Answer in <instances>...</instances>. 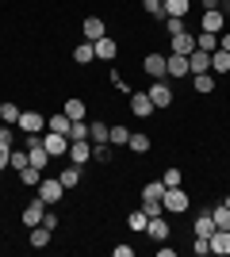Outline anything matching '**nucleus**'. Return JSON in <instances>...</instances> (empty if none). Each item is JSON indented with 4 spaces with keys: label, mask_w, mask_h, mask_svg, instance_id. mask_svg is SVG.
I'll return each instance as SVG.
<instances>
[{
    "label": "nucleus",
    "mask_w": 230,
    "mask_h": 257,
    "mask_svg": "<svg viewBox=\"0 0 230 257\" xmlns=\"http://www.w3.org/2000/svg\"><path fill=\"white\" fill-rule=\"evenodd\" d=\"M192 88H196V92H215V77L211 73H192Z\"/></svg>",
    "instance_id": "b1692460"
},
{
    "label": "nucleus",
    "mask_w": 230,
    "mask_h": 257,
    "mask_svg": "<svg viewBox=\"0 0 230 257\" xmlns=\"http://www.w3.org/2000/svg\"><path fill=\"white\" fill-rule=\"evenodd\" d=\"M215 230H219V226H215V219H211V211L196 215V223H192V234H196V238H211V234H215Z\"/></svg>",
    "instance_id": "4468645a"
},
{
    "label": "nucleus",
    "mask_w": 230,
    "mask_h": 257,
    "mask_svg": "<svg viewBox=\"0 0 230 257\" xmlns=\"http://www.w3.org/2000/svg\"><path fill=\"white\" fill-rule=\"evenodd\" d=\"M192 50H196V35H192V31L173 35V54H192Z\"/></svg>",
    "instance_id": "dca6fc26"
},
{
    "label": "nucleus",
    "mask_w": 230,
    "mask_h": 257,
    "mask_svg": "<svg viewBox=\"0 0 230 257\" xmlns=\"http://www.w3.org/2000/svg\"><path fill=\"white\" fill-rule=\"evenodd\" d=\"M92 158L96 161H111L115 158V146H111V142H92Z\"/></svg>",
    "instance_id": "2f4dec72"
},
{
    "label": "nucleus",
    "mask_w": 230,
    "mask_h": 257,
    "mask_svg": "<svg viewBox=\"0 0 230 257\" xmlns=\"http://www.w3.org/2000/svg\"><path fill=\"white\" fill-rule=\"evenodd\" d=\"M157 107H153V100L146 96V92H131V115L134 119H150Z\"/></svg>",
    "instance_id": "39448f33"
},
{
    "label": "nucleus",
    "mask_w": 230,
    "mask_h": 257,
    "mask_svg": "<svg viewBox=\"0 0 230 257\" xmlns=\"http://www.w3.org/2000/svg\"><path fill=\"white\" fill-rule=\"evenodd\" d=\"M46 127L50 131H58V135H69V127H73V119L62 111V115H54V119H46Z\"/></svg>",
    "instance_id": "cd10ccee"
},
{
    "label": "nucleus",
    "mask_w": 230,
    "mask_h": 257,
    "mask_svg": "<svg viewBox=\"0 0 230 257\" xmlns=\"http://www.w3.org/2000/svg\"><path fill=\"white\" fill-rule=\"evenodd\" d=\"M16 127H20L23 135H39V131L46 127V119L39 115V111H20V123H16Z\"/></svg>",
    "instance_id": "6e6552de"
},
{
    "label": "nucleus",
    "mask_w": 230,
    "mask_h": 257,
    "mask_svg": "<svg viewBox=\"0 0 230 257\" xmlns=\"http://www.w3.org/2000/svg\"><path fill=\"white\" fill-rule=\"evenodd\" d=\"M73 165H85L88 158H92V142L88 139H81V142H69V154H66Z\"/></svg>",
    "instance_id": "9d476101"
},
{
    "label": "nucleus",
    "mask_w": 230,
    "mask_h": 257,
    "mask_svg": "<svg viewBox=\"0 0 230 257\" xmlns=\"http://www.w3.org/2000/svg\"><path fill=\"white\" fill-rule=\"evenodd\" d=\"M62 111H66V115H69V119H73V123H77V119H85V100H77V96H69V100H66V107H62Z\"/></svg>",
    "instance_id": "bb28decb"
},
{
    "label": "nucleus",
    "mask_w": 230,
    "mask_h": 257,
    "mask_svg": "<svg viewBox=\"0 0 230 257\" xmlns=\"http://www.w3.org/2000/svg\"><path fill=\"white\" fill-rule=\"evenodd\" d=\"M161 181H165V188H176V184L184 181V177H180V169L173 165V169H165V173H161Z\"/></svg>",
    "instance_id": "58836bf2"
},
{
    "label": "nucleus",
    "mask_w": 230,
    "mask_h": 257,
    "mask_svg": "<svg viewBox=\"0 0 230 257\" xmlns=\"http://www.w3.org/2000/svg\"><path fill=\"white\" fill-rule=\"evenodd\" d=\"M146 16H153V20H165V0H142Z\"/></svg>",
    "instance_id": "c9c22d12"
},
{
    "label": "nucleus",
    "mask_w": 230,
    "mask_h": 257,
    "mask_svg": "<svg viewBox=\"0 0 230 257\" xmlns=\"http://www.w3.org/2000/svg\"><path fill=\"white\" fill-rule=\"evenodd\" d=\"M8 154H12V146H0V173L8 169Z\"/></svg>",
    "instance_id": "49530a36"
},
{
    "label": "nucleus",
    "mask_w": 230,
    "mask_h": 257,
    "mask_svg": "<svg viewBox=\"0 0 230 257\" xmlns=\"http://www.w3.org/2000/svg\"><path fill=\"white\" fill-rule=\"evenodd\" d=\"M81 139H88V123L85 119H77L73 127H69V142H81Z\"/></svg>",
    "instance_id": "4c0bfd02"
},
{
    "label": "nucleus",
    "mask_w": 230,
    "mask_h": 257,
    "mask_svg": "<svg viewBox=\"0 0 230 257\" xmlns=\"http://www.w3.org/2000/svg\"><path fill=\"white\" fill-rule=\"evenodd\" d=\"M211 8H222V0H203V12H211Z\"/></svg>",
    "instance_id": "8fccbe9b"
},
{
    "label": "nucleus",
    "mask_w": 230,
    "mask_h": 257,
    "mask_svg": "<svg viewBox=\"0 0 230 257\" xmlns=\"http://www.w3.org/2000/svg\"><path fill=\"white\" fill-rule=\"evenodd\" d=\"M211 69H215V73H230V50H215L211 54Z\"/></svg>",
    "instance_id": "a878e982"
},
{
    "label": "nucleus",
    "mask_w": 230,
    "mask_h": 257,
    "mask_svg": "<svg viewBox=\"0 0 230 257\" xmlns=\"http://www.w3.org/2000/svg\"><path fill=\"white\" fill-rule=\"evenodd\" d=\"M188 4H192V0H165V20H169V16L184 20V16H188Z\"/></svg>",
    "instance_id": "412c9836"
},
{
    "label": "nucleus",
    "mask_w": 230,
    "mask_h": 257,
    "mask_svg": "<svg viewBox=\"0 0 230 257\" xmlns=\"http://www.w3.org/2000/svg\"><path fill=\"white\" fill-rule=\"evenodd\" d=\"M222 204H226V207H230V196H226V200H222Z\"/></svg>",
    "instance_id": "3c124183"
},
{
    "label": "nucleus",
    "mask_w": 230,
    "mask_h": 257,
    "mask_svg": "<svg viewBox=\"0 0 230 257\" xmlns=\"http://www.w3.org/2000/svg\"><path fill=\"white\" fill-rule=\"evenodd\" d=\"M134 154H150V135H134L131 131V142H127Z\"/></svg>",
    "instance_id": "72a5a7b5"
},
{
    "label": "nucleus",
    "mask_w": 230,
    "mask_h": 257,
    "mask_svg": "<svg viewBox=\"0 0 230 257\" xmlns=\"http://www.w3.org/2000/svg\"><path fill=\"white\" fill-rule=\"evenodd\" d=\"M111 127L108 123H88V142H108Z\"/></svg>",
    "instance_id": "c85d7f7f"
},
{
    "label": "nucleus",
    "mask_w": 230,
    "mask_h": 257,
    "mask_svg": "<svg viewBox=\"0 0 230 257\" xmlns=\"http://www.w3.org/2000/svg\"><path fill=\"white\" fill-rule=\"evenodd\" d=\"M115 257H134V246H115Z\"/></svg>",
    "instance_id": "de8ad7c7"
},
{
    "label": "nucleus",
    "mask_w": 230,
    "mask_h": 257,
    "mask_svg": "<svg viewBox=\"0 0 230 257\" xmlns=\"http://www.w3.org/2000/svg\"><path fill=\"white\" fill-rule=\"evenodd\" d=\"M0 123H20V107L16 104H0Z\"/></svg>",
    "instance_id": "e433bc0d"
},
{
    "label": "nucleus",
    "mask_w": 230,
    "mask_h": 257,
    "mask_svg": "<svg viewBox=\"0 0 230 257\" xmlns=\"http://www.w3.org/2000/svg\"><path fill=\"white\" fill-rule=\"evenodd\" d=\"M165 23V31H169V35H180V31H188V27H184V20H176V16H169V20H161Z\"/></svg>",
    "instance_id": "a19ab883"
},
{
    "label": "nucleus",
    "mask_w": 230,
    "mask_h": 257,
    "mask_svg": "<svg viewBox=\"0 0 230 257\" xmlns=\"http://www.w3.org/2000/svg\"><path fill=\"white\" fill-rule=\"evenodd\" d=\"M104 35H108L104 20H100V16H85V43H96V39H104Z\"/></svg>",
    "instance_id": "f8f14e48"
},
{
    "label": "nucleus",
    "mask_w": 230,
    "mask_h": 257,
    "mask_svg": "<svg viewBox=\"0 0 230 257\" xmlns=\"http://www.w3.org/2000/svg\"><path fill=\"white\" fill-rule=\"evenodd\" d=\"M39 181H43V169H35V165L20 169V184H27V188H39Z\"/></svg>",
    "instance_id": "393cba45"
},
{
    "label": "nucleus",
    "mask_w": 230,
    "mask_h": 257,
    "mask_svg": "<svg viewBox=\"0 0 230 257\" xmlns=\"http://www.w3.org/2000/svg\"><path fill=\"white\" fill-rule=\"evenodd\" d=\"M58 181L66 184V192H69V188H77V184H81V165H73V161H69L66 169L58 173Z\"/></svg>",
    "instance_id": "a211bd4d"
},
{
    "label": "nucleus",
    "mask_w": 230,
    "mask_h": 257,
    "mask_svg": "<svg viewBox=\"0 0 230 257\" xmlns=\"http://www.w3.org/2000/svg\"><path fill=\"white\" fill-rule=\"evenodd\" d=\"M27 165H31V161H27V150H16V146H12V154H8V169H27Z\"/></svg>",
    "instance_id": "7c9ffc66"
},
{
    "label": "nucleus",
    "mask_w": 230,
    "mask_h": 257,
    "mask_svg": "<svg viewBox=\"0 0 230 257\" xmlns=\"http://www.w3.org/2000/svg\"><path fill=\"white\" fill-rule=\"evenodd\" d=\"M211 219H215V226H219V230H230V207H226V204L215 207V211H211Z\"/></svg>",
    "instance_id": "473e14b6"
},
{
    "label": "nucleus",
    "mask_w": 230,
    "mask_h": 257,
    "mask_svg": "<svg viewBox=\"0 0 230 257\" xmlns=\"http://www.w3.org/2000/svg\"><path fill=\"white\" fill-rule=\"evenodd\" d=\"M96 58H104V62H111V58H115V50H119V46H115V39H108V35H104V39H96Z\"/></svg>",
    "instance_id": "6ab92c4d"
},
{
    "label": "nucleus",
    "mask_w": 230,
    "mask_h": 257,
    "mask_svg": "<svg viewBox=\"0 0 230 257\" xmlns=\"http://www.w3.org/2000/svg\"><path fill=\"white\" fill-rule=\"evenodd\" d=\"M108 142H111V146H127V142H131V131L123 127V123H115L111 135H108Z\"/></svg>",
    "instance_id": "c756f323"
},
{
    "label": "nucleus",
    "mask_w": 230,
    "mask_h": 257,
    "mask_svg": "<svg viewBox=\"0 0 230 257\" xmlns=\"http://www.w3.org/2000/svg\"><path fill=\"white\" fill-rule=\"evenodd\" d=\"M188 69H192V73H207V69H211V54L196 46V50L188 54Z\"/></svg>",
    "instance_id": "2eb2a0df"
},
{
    "label": "nucleus",
    "mask_w": 230,
    "mask_h": 257,
    "mask_svg": "<svg viewBox=\"0 0 230 257\" xmlns=\"http://www.w3.org/2000/svg\"><path fill=\"white\" fill-rule=\"evenodd\" d=\"M219 50H230V31H226V35H219Z\"/></svg>",
    "instance_id": "09e8293b"
},
{
    "label": "nucleus",
    "mask_w": 230,
    "mask_h": 257,
    "mask_svg": "<svg viewBox=\"0 0 230 257\" xmlns=\"http://www.w3.org/2000/svg\"><path fill=\"white\" fill-rule=\"evenodd\" d=\"M207 242H211V253H219V257L230 253V230H215Z\"/></svg>",
    "instance_id": "f3484780"
},
{
    "label": "nucleus",
    "mask_w": 230,
    "mask_h": 257,
    "mask_svg": "<svg viewBox=\"0 0 230 257\" xmlns=\"http://www.w3.org/2000/svg\"><path fill=\"white\" fill-rule=\"evenodd\" d=\"M161 196H165V181H150L142 188V200H161Z\"/></svg>",
    "instance_id": "f704fd0d"
},
{
    "label": "nucleus",
    "mask_w": 230,
    "mask_h": 257,
    "mask_svg": "<svg viewBox=\"0 0 230 257\" xmlns=\"http://www.w3.org/2000/svg\"><path fill=\"white\" fill-rule=\"evenodd\" d=\"M43 226H46V230H58V215L46 211V215H43Z\"/></svg>",
    "instance_id": "a18cd8bd"
},
{
    "label": "nucleus",
    "mask_w": 230,
    "mask_h": 257,
    "mask_svg": "<svg viewBox=\"0 0 230 257\" xmlns=\"http://www.w3.org/2000/svg\"><path fill=\"white\" fill-rule=\"evenodd\" d=\"M192 253H196V257H207L211 253V242H207V238H196V242H192Z\"/></svg>",
    "instance_id": "79ce46f5"
},
{
    "label": "nucleus",
    "mask_w": 230,
    "mask_h": 257,
    "mask_svg": "<svg viewBox=\"0 0 230 257\" xmlns=\"http://www.w3.org/2000/svg\"><path fill=\"white\" fill-rule=\"evenodd\" d=\"M161 207H165V215H184L188 207H192V196L176 184V188H165V196H161Z\"/></svg>",
    "instance_id": "f257e3e1"
},
{
    "label": "nucleus",
    "mask_w": 230,
    "mask_h": 257,
    "mask_svg": "<svg viewBox=\"0 0 230 257\" xmlns=\"http://www.w3.org/2000/svg\"><path fill=\"white\" fill-rule=\"evenodd\" d=\"M196 46H199V50H207V54H215V50H219V35L199 31V35H196Z\"/></svg>",
    "instance_id": "4be33fe9"
},
{
    "label": "nucleus",
    "mask_w": 230,
    "mask_h": 257,
    "mask_svg": "<svg viewBox=\"0 0 230 257\" xmlns=\"http://www.w3.org/2000/svg\"><path fill=\"white\" fill-rule=\"evenodd\" d=\"M43 215H46V204L35 196L31 204H23V226H27V230H31V226H39V223H43Z\"/></svg>",
    "instance_id": "423d86ee"
},
{
    "label": "nucleus",
    "mask_w": 230,
    "mask_h": 257,
    "mask_svg": "<svg viewBox=\"0 0 230 257\" xmlns=\"http://www.w3.org/2000/svg\"><path fill=\"white\" fill-rule=\"evenodd\" d=\"M146 96H150V100H153V107L161 111V107H169V104H173V88H169V81L161 77V81H153V85L146 88Z\"/></svg>",
    "instance_id": "20e7f679"
},
{
    "label": "nucleus",
    "mask_w": 230,
    "mask_h": 257,
    "mask_svg": "<svg viewBox=\"0 0 230 257\" xmlns=\"http://www.w3.org/2000/svg\"><path fill=\"white\" fill-rule=\"evenodd\" d=\"M146 234H150L153 242H165V238H169V219H165V215H153L150 223H146Z\"/></svg>",
    "instance_id": "9b49d317"
},
{
    "label": "nucleus",
    "mask_w": 230,
    "mask_h": 257,
    "mask_svg": "<svg viewBox=\"0 0 230 257\" xmlns=\"http://www.w3.org/2000/svg\"><path fill=\"white\" fill-rule=\"evenodd\" d=\"M165 77H173V81L192 77V69H188V54H169V58H165Z\"/></svg>",
    "instance_id": "7ed1b4c3"
},
{
    "label": "nucleus",
    "mask_w": 230,
    "mask_h": 257,
    "mask_svg": "<svg viewBox=\"0 0 230 257\" xmlns=\"http://www.w3.org/2000/svg\"><path fill=\"white\" fill-rule=\"evenodd\" d=\"M35 196H39L46 207H54L58 200L66 196V184L58 181V177H43V181H39V188H35Z\"/></svg>",
    "instance_id": "f03ea898"
},
{
    "label": "nucleus",
    "mask_w": 230,
    "mask_h": 257,
    "mask_svg": "<svg viewBox=\"0 0 230 257\" xmlns=\"http://www.w3.org/2000/svg\"><path fill=\"white\" fill-rule=\"evenodd\" d=\"M146 223H150V215H146V211H134L131 219H127V226H131V230H146Z\"/></svg>",
    "instance_id": "ea45409f"
},
{
    "label": "nucleus",
    "mask_w": 230,
    "mask_h": 257,
    "mask_svg": "<svg viewBox=\"0 0 230 257\" xmlns=\"http://www.w3.org/2000/svg\"><path fill=\"white\" fill-rule=\"evenodd\" d=\"M50 234H54V230H46L43 223H39V226H31V238H27V242H31V249H46Z\"/></svg>",
    "instance_id": "aec40b11"
},
{
    "label": "nucleus",
    "mask_w": 230,
    "mask_h": 257,
    "mask_svg": "<svg viewBox=\"0 0 230 257\" xmlns=\"http://www.w3.org/2000/svg\"><path fill=\"white\" fill-rule=\"evenodd\" d=\"M0 146H16V131L12 127H0Z\"/></svg>",
    "instance_id": "37998d69"
},
{
    "label": "nucleus",
    "mask_w": 230,
    "mask_h": 257,
    "mask_svg": "<svg viewBox=\"0 0 230 257\" xmlns=\"http://www.w3.org/2000/svg\"><path fill=\"white\" fill-rule=\"evenodd\" d=\"M142 69L153 77V81H161V77H165V54H146V58H142Z\"/></svg>",
    "instance_id": "ddd939ff"
},
{
    "label": "nucleus",
    "mask_w": 230,
    "mask_h": 257,
    "mask_svg": "<svg viewBox=\"0 0 230 257\" xmlns=\"http://www.w3.org/2000/svg\"><path fill=\"white\" fill-rule=\"evenodd\" d=\"M43 146H46V154H50V158H62V154H69V135L50 131V135L43 139Z\"/></svg>",
    "instance_id": "0eeeda50"
},
{
    "label": "nucleus",
    "mask_w": 230,
    "mask_h": 257,
    "mask_svg": "<svg viewBox=\"0 0 230 257\" xmlns=\"http://www.w3.org/2000/svg\"><path fill=\"white\" fill-rule=\"evenodd\" d=\"M73 62H81V65L96 62V46H92V43H81V46L73 50Z\"/></svg>",
    "instance_id": "5701e85b"
},
{
    "label": "nucleus",
    "mask_w": 230,
    "mask_h": 257,
    "mask_svg": "<svg viewBox=\"0 0 230 257\" xmlns=\"http://www.w3.org/2000/svg\"><path fill=\"white\" fill-rule=\"evenodd\" d=\"M111 85L119 88V92H131V85H127V81H123V77H119V73H115V69H111Z\"/></svg>",
    "instance_id": "c03bdc74"
},
{
    "label": "nucleus",
    "mask_w": 230,
    "mask_h": 257,
    "mask_svg": "<svg viewBox=\"0 0 230 257\" xmlns=\"http://www.w3.org/2000/svg\"><path fill=\"white\" fill-rule=\"evenodd\" d=\"M222 27H226V16H222V8H211V12H203V23H199V31L219 35Z\"/></svg>",
    "instance_id": "1a4fd4ad"
}]
</instances>
